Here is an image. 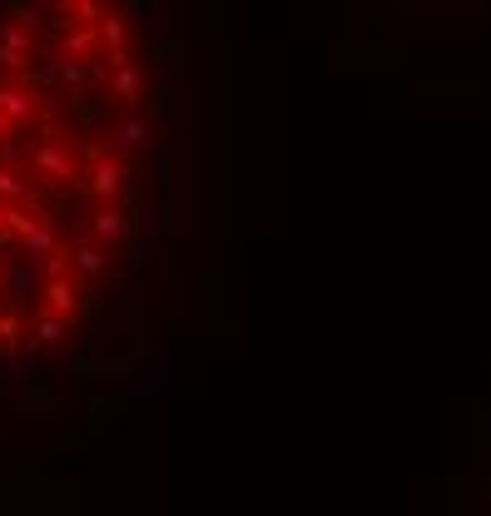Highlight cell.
<instances>
[{"instance_id": "obj_5", "label": "cell", "mask_w": 491, "mask_h": 516, "mask_svg": "<svg viewBox=\"0 0 491 516\" xmlns=\"http://www.w3.org/2000/svg\"><path fill=\"white\" fill-rule=\"evenodd\" d=\"M35 164H40V174H55V179H65V184H80V169H75V159H70V149L55 139V144H40L35 149Z\"/></svg>"}, {"instance_id": "obj_4", "label": "cell", "mask_w": 491, "mask_h": 516, "mask_svg": "<svg viewBox=\"0 0 491 516\" xmlns=\"http://www.w3.org/2000/svg\"><path fill=\"white\" fill-rule=\"evenodd\" d=\"M0 65L5 70H25L30 65V35L15 20H0Z\"/></svg>"}, {"instance_id": "obj_1", "label": "cell", "mask_w": 491, "mask_h": 516, "mask_svg": "<svg viewBox=\"0 0 491 516\" xmlns=\"http://www.w3.org/2000/svg\"><path fill=\"white\" fill-rule=\"evenodd\" d=\"M95 169L90 174H80V184L75 189H85L90 199H100V204H115L124 189V164L120 159H110V154H100V159H90Z\"/></svg>"}, {"instance_id": "obj_3", "label": "cell", "mask_w": 491, "mask_h": 516, "mask_svg": "<svg viewBox=\"0 0 491 516\" xmlns=\"http://www.w3.org/2000/svg\"><path fill=\"white\" fill-rule=\"evenodd\" d=\"M80 298H85V293H80V278H50V283H45V313H55V318L85 313Z\"/></svg>"}, {"instance_id": "obj_2", "label": "cell", "mask_w": 491, "mask_h": 516, "mask_svg": "<svg viewBox=\"0 0 491 516\" xmlns=\"http://www.w3.org/2000/svg\"><path fill=\"white\" fill-rule=\"evenodd\" d=\"M40 110H45L40 90H30V85H0V120L25 125V120H35Z\"/></svg>"}, {"instance_id": "obj_7", "label": "cell", "mask_w": 491, "mask_h": 516, "mask_svg": "<svg viewBox=\"0 0 491 516\" xmlns=\"http://www.w3.org/2000/svg\"><path fill=\"white\" fill-rule=\"evenodd\" d=\"M105 249L95 244V239H80L75 249H70V273H80V278H100L105 273Z\"/></svg>"}, {"instance_id": "obj_11", "label": "cell", "mask_w": 491, "mask_h": 516, "mask_svg": "<svg viewBox=\"0 0 491 516\" xmlns=\"http://www.w3.org/2000/svg\"><path fill=\"white\" fill-rule=\"evenodd\" d=\"M20 249L30 254V263H40L45 254H55V229H50V224H35V229L20 239Z\"/></svg>"}, {"instance_id": "obj_10", "label": "cell", "mask_w": 491, "mask_h": 516, "mask_svg": "<svg viewBox=\"0 0 491 516\" xmlns=\"http://www.w3.org/2000/svg\"><path fill=\"white\" fill-rule=\"evenodd\" d=\"M65 338H70V318H55V313H45V318L35 323V338H30V343H35V348H40V343H45V348H60Z\"/></svg>"}, {"instance_id": "obj_9", "label": "cell", "mask_w": 491, "mask_h": 516, "mask_svg": "<svg viewBox=\"0 0 491 516\" xmlns=\"http://www.w3.org/2000/svg\"><path fill=\"white\" fill-rule=\"evenodd\" d=\"M110 80H115V95H120L124 105H139V100H144V70H139L134 60H129V65H115Z\"/></svg>"}, {"instance_id": "obj_13", "label": "cell", "mask_w": 491, "mask_h": 516, "mask_svg": "<svg viewBox=\"0 0 491 516\" xmlns=\"http://www.w3.org/2000/svg\"><path fill=\"white\" fill-rule=\"evenodd\" d=\"M20 333H25V323H20V313H0V343L15 353L20 348Z\"/></svg>"}, {"instance_id": "obj_12", "label": "cell", "mask_w": 491, "mask_h": 516, "mask_svg": "<svg viewBox=\"0 0 491 516\" xmlns=\"http://www.w3.org/2000/svg\"><path fill=\"white\" fill-rule=\"evenodd\" d=\"M35 189L20 179V169H0V204H20V199H30Z\"/></svg>"}, {"instance_id": "obj_14", "label": "cell", "mask_w": 491, "mask_h": 516, "mask_svg": "<svg viewBox=\"0 0 491 516\" xmlns=\"http://www.w3.org/2000/svg\"><path fill=\"white\" fill-rule=\"evenodd\" d=\"M0 134H10V120H0Z\"/></svg>"}, {"instance_id": "obj_8", "label": "cell", "mask_w": 491, "mask_h": 516, "mask_svg": "<svg viewBox=\"0 0 491 516\" xmlns=\"http://www.w3.org/2000/svg\"><path fill=\"white\" fill-rule=\"evenodd\" d=\"M115 144H120L124 154L129 149H149L154 129H149V120H139V115H124V120H115Z\"/></svg>"}, {"instance_id": "obj_6", "label": "cell", "mask_w": 491, "mask_h": 516, "mask_svg": "<svg viewBox=\"0 0 491 516\" xmlns=\"http://www.w3.org/2000/svg\"><path fill=\"white\" fill-rule=\"evenodd\" d=\"M90 239L105 249V244H124L129 239V219H124L115 204H105L100 214H95V224H90Z\"/></svg>"}]
</instances>
